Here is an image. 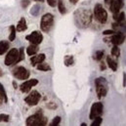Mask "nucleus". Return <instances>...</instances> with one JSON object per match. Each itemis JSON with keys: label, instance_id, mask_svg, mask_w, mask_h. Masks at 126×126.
Here are the masks:
<instances>
[{"label": "nucleus", "instance_id": "obj_1", "mask_svg": "<svg viewBox=\"0 0 126 126\" xmlns=\"http://www.w3.org/2000/svg\"><path fill=\"white\" fill-rule=\"evenodd\" d=\"M92 13L89 9L80 8L74 12L75 25L80 29H86L92 23Z\"/></svg>", "mask_w": 126, "mask_h": 126}, {"label": "nucleus", "instance_id": "obj_2", "mask_svg": "<svg viewBox=\"0 0 126 126\" xmlns=\"http://www.w3.org/2000/svg\"><path fill=\"white\" fill-rule=\"evenodd\" d=\"M47 117L44 116L42 111L40 110L28 117L26 120V124L28 126H45L47 124Z\"/></svg>", "mask_w": 126, "mask_h": 126}, {"label": "nucleus", "instance_id": "obj_3", "mask_svg": "<svg viewBox=\"0 0 126 126\" xmlns=\"http://www.w3.org/2000/svg\"><path fill=\"white\" fill-rule=\"evenodd\" d=\"M95 85H96V92L98 99H102L104 97H106L109 91V87H108V82L105 78L103 77H99L95 80Z\"/></svg>", "mask_w": 126, "mask_h": 126}, {"label": "nucleus", "instance_id": "obj_4", "mask_svg": "<svg viewBox=\"0 0 126 126\" xmlns=\"http://www.w3.org/2000/svg\"><path fill=\"white\" fill-rule=\"evenodd\" d=\"M94 17L97 20V22H99L100 24L104 25L107 23L108 21V12L106 11V9L103 7L102 4H96L94 7Z\"/></svg>", "mask_w": 126, "mask_h": 126}, {"label": "nucleus", "instance_id": "obj_5", "mask_svg": "<svg viewBox=\"0 0 126 126\" xmlns=\"http://www.w3.org/2000/svg\"><path fill=\"white\" fill-rule=\"evenodd\" d=\"M53 26H54V15L51 13L44 14L40 22L41 31H43L44 32H49Z\"/></svg>", "mask_w": 126, "mask_h": 126}, {"label": "nucleus", "instance_id": "obj_6", "mask_svg": "<svg viewBox=\"0 0 126 126\" xmlns=\"http://www.w3.org/2000/svg\"><path fill=\"white\" fill-rule=\"evenodd\" d=\"M18 60H19V50L16 48H12L6 55L5 60H4V63L5 65H12L15 63H18Z\"/></svg>", "mask_w": 126, "mask_h": 126}, {"label": "nucleus", "instance_id": "obj_7", "mask_svg": "<svg viewBox=\"0 0 126 126\" xmlns=\"http://www.w3.org/2000/svg\"><path fill=\"white\" fill-rule=\"evenodd\" d=\"M13 75L19 80H26L31 76V72L25 66H17L13 69Z\"/></svg>", "mask_w": 126, "mask_h": 126}, {"label": "nucleus", "instance_id": "obj_8", "mask_svg": "<svg viewBox=\"0 0 126 126\" xmlns=\"http://www.w3.org/2000/svg\"><path fill=\"white\" fill-rule=\"evenodd\" d=\"M41 100V94L38 91H31V93L28 95L25 98V102L27 105L31 106V107H34L36 106Z\"/></svg>", "mask_w": 126, "mask_h": 126}, {"label": "nucleus", "instance_id": "obj_9", "mask_svg": "<svg viewBox=\"0 0 126 126\" xmlns=\"http://www.w3.org/2000/svg\"><path fill=\"white\" fill-rule=\"evenodd\" d=\"M103 111H104V106L101 102H97L94 103L91 107V110H90V114H89V118L92 120L94 119L95 117H98V116H101L103 114Z\"/></svg>", "mask_w": 126, "mask_h": 126}, {"label": "nucleus", "instance_id": "obj_10", "mask_svg": "<svg viewBox=\"0 0 126 126\" xmlns=\"http://www.w3.org/2000/svg\"><path fill=\"white\" fill-rule=\"evenodd\" d=\"M26 39L28 41H30L32 44H36V45H39L42 40H43V35L42 33L38 31H35V32H32L31 34L27 35L26 36Z\"/></svg>", "mask_w": 126, "mask_h": 126}, {"label": "nucleus", "instance_id": "obj_11", "mask_svg": "<svg viewBox=\"0 0 126 126\" xmlns=\"http://www.w3.org/2000/svg\"><path fill=\"white\" fill-rule=\"evenodd\" d=\"M37 84H38V80L37 79H34V78H32L30 80H27L23 84H21L20 85V90L23 93H29V92H31L32 87L36 86Z\"/></svg>", "mask_w": 126, "mask_h": 126}, {"label": "nucleus", "instance_id": "obj_12", "mask_svg": "<svg viewBox=\"0 0 126 126\" xmlns=\"http://www.w3.org/2000/svg\"><path fill=\"white\" fill-rule=\"evenodd\" d=\"M124 41H125V35L121 32H118L117 33L115 32V34H114V35L111 37V39H110V42H111L113 45H115V46L121 45Z\"/></svg>", "mask_w": 126, "mask_h": 126}, {"label": "nucleus", "instance_id": "obj_13", "mask_svg": "<svg viewBox=\"0 0 126 126\" xmlns=\"http://www.w3.org/2000/svg\"><path fill=\"white\" fill-rule=\"evenodd\" d=\"M123 5H124V0H113L110 9L112 14H117V13H119V11L123 7Z\"/></svg>", "mask_w": 126, "mask_h": 126}, {"label": "nucleus", "instance_id": "obj_14", "mask_svg": "<svg viewBox=\"0 0 126 126\" xmlns=\"http://www.w3.org/2000/svg\"><path fill=\"white\" fill-rule=\"evenodd\" d=\"M46 59V56L45 54H35L32 56V58H31V63H32V66H36L38 63L44 62Z\"/></svg>", "mask_w": 126, "mask_h": 126}, {"label": "nucleus", "instance_id": "obj_15", "mask_svg": "<svg viewBox=\"0 0 126 126\" xmlns=\"http://www.w3.org/2000/svg\"><path fill=\"white\" fill-rule=\"evenodd\" d=\"M28 30V25H27V21L26 19L23 17L21 18V20L19 21L17 27H16V31L19 32H26Z\"/></svg>", "mask_w": 126, "mask_h": 126}, {"label": "nucleus", "instance_id": "obj_16", "mask_svg": "<svg viewBox=\"0 0 126 126\" xmlns=\"http://www.w3.org/2000/svg\"><path fill=\"white\" fill-rule=\"evenodd\" d=\"M38 50H39L38 45H36V44H32V43H31V45L27 48V54L31 57V56H33V55L37 54Z\"/></svg>", "mask_w": 126, "mask_h": 126}, {"label": "nucleus", "instance_id": "obj_17", "mask_svg": "<svg viewBox=\"0 0 126 126\" xmlns=\"http://www.w3.org/2000/svg\"><path fill=\"white\" fill-rule=\"evenodd\" d=\"M107 63H108L109 67L111 70H113V71H116L117 70V63H116V62L110 56H108L107 57Z\"/></svg>", "mask_w": 126, "mask_h": 126}, {"label": "nucleus", "instance_id": "obj_18", "mask_svg": "<svg viewBox=\"0 0 126 126\" xmlns=\"http://www.w3.org/2000/svg\"><path fill=\"white\" fill-rule=\"evenodd\" d=\"M9 47H10V45H9V43L7 41H5V40L0 41V56L4 55L8 51Z\"/></svg>", "mask_w": 126, "mask_h": 126}, {"label": "nucleus", "instance_id": "obj_19", "mask_svg": "<svg viewBox=\"0 0 126 126\" xmlns=\"http://www.w3.org/2000/svg\"><path fill=\"white\" fill-rule=\"evenodd\" d=\"M113 20L117 23H124L125 22V13L121 12V13L113 14Z\"/></svg>", "mask_w": 126, "mask_h": 126}, {"label": "nucleus", "instance_id": "obj_20", "mask_svg": "<svg viewBox=\"0 0 126 126\" xmlns=\"http://www.w3.org/2000/svg\"><path fill=\"white\" fill-rule=\"evenodd\" d=\"M36 67H37L38 70H41V71H50V70H51L50 65L47 64L46 63H43V62L38 63V64L36 65Z\"/></svg>", "mask_w": 126, "mask_h": 126}, {"label": "nucleus", "instance_id": "obj_21", "mask_svg": "<svg viewBox=\"0 0 126 126\" xmlns=\"http://www.w3.org/2000/svg\"><path fill=\"white\" fill-rule=\"evenodd\" d=\"M63 63L65 66H71L74 64V59L71 55H67L64 57V60H63Z\"/></svg>", "mask_w": 126, "mask_h": 126}, {"label": "nucleus", "instance_id": "obj_22", "mask_svg": "<svg viewBox=\"0 0 126 126\" xmlns=\"http://www.w3.org/2000/svg\"><path fill=\"white\" fill-rule=\"evenodd\" d=\"M57 6H58V10H59V12H60L62 15H64V14L66 13V8H65L64 2H63V0H58Z\"/></svg>", "mask_w": 126, "mask_h": 126}, {"label": "nucleus", "instance_id": "obj_23", "mask_svg": "<svg viewBox=\"0 0 126 126\" xmlns=\"http://www.w3.org/2000/svg\"><path fill=\"white\" fill-rule=\"evenodd\" d=\"M10 35H9V40L10 41H14L15 38H16V33H17V31H16V28L15 26H10Z\"/></svg>", "mask_w": 126, "mask_h": 126}, {"label": "nucleus", "instance_id": "obj_24", "mask_svg": "<svg viewBox=\"0 0 126 126\" xmlns=\"http://www.w3.org/2000/svg\"><path fill=\"white\" fill-rule=\"evenodd\" d=\"M111 55H112L113 57H116V58H118V57L120 56V49H119L118 46L113 45V47H112V49H111Z\"/></svg>", "mask_w": 126, "mask_h": 126}, {"label": "nucleus", "instance_id": "obj_25", "mask_svg": "<svg viewBox=\"0 0 126 126\" xmlns=\"http://www.w3.org/2000/svg\"><path fill=\"white\" fill-rule=\"evenodd\" d=\"M104 54H105V52H104L103 50H102V51H97L94 56V59L96 61H102V59H103V57H104Z\"/></svg>", "mask_w": 126, "mask_h": 126}, {"label": "nucleus", "instance_id": "obj_26", "mask_svg": "<svg viewBox=\"0 0 126 126\" xmlns=\"http://www.w3.org/2000/svg\"><path fill=\"white\" fill-rule=\"evenodd\" d=\"M24 60H25V49H24V47H22V48L19 49V60H18V63H20V62H22Z\"/></svg>", "mask_w": 126, "mask_h": 126}, {"label": "nucleus", "instance_id": "obj_27", "mask_svg": "<svg viewBox=\"0 0 126 126\" xmlns=\"http://www.w3.org/2000/svg\"><path fill=\"white\" fill-rule=\"evenodd\" d=\"M93 120V122H92V126H100L101 125V123H102V121H103V119H102V117H100V116H98V117H95L94 119H92Z\"/></svg>", "mask_w": 126, "mask_h": 126}, {"label": "nucleus", "instance_id": "obj_28", "mask_svg": "<svg viewBox=\"0 0 126 126\" xmlns=\"http://www.w3.org/2000/svg\"><path fill=\"white\" fill-rule=\"evenodd\" d=\"M0 93L2 94V96L4 97V102L6 103L7 101H8V97H7V94H6V91H5V89H4V87H3V85L0 83Z\"/></svg>", "mask_w": 126, "mask_h": 126}, {"label": "nucleus", "instance_id": "obj_29", "mask_svg": "<svg viewBox=\"0 0 126 126\" xmlns=\"http://www.w3.org/2000/svg\"><path fill=\"white\" fill-rule=\"evenodd\" d=\"M60 122H61V116H56V117H54V119L52 120V122H51V126H57L60 124Z\"/></svg>", "mask_w": 126, "mask_h": 126}, {"label": "nucleus", "instance_id": "obj_30", "mask_svg": "<svg viewBox=\"0 0 126 126\" xmlns=\"http://www.w3.org/2000/svg\"><path fill=\"white\" fill-rule=\"evenodd\" d=\"M9 119H10V117L8 114H4V113L0 114V122H8Z\"/></svg>", "mask_w": 126, "mask_h": 126}, {"label": "nucleus", "instance_id": "obj_31", "mask_svg": "<svg viewBox=\"0 0 126 126\" xmlns=\"http://www.w3.org/2000/svg\"><path fill=\"white\" fill-rule=\"evenodd\" d=\"M48 5L51 6V7H56L57 6V3H58V0H46Z\"/></svg>", "mask_w": 126, "mask_h": 126}, {"label": "nucleus", "instance_id": "obj_32", "mask_svg": "<svg viewBox=\"0 0 126 126\" xmlns=\"http://www.w3.org/2000/svg\"><path fill=\"white\" fill-rule=\"evenodd\" d=\"M47 107H48L50 110H56V108H57V105H56L54 102H50V103L47 105Z\"/></svg>", "mask_w": 126, "mask_h": 126}, {"label": "nucleus", "instance_id": "obj_33", "mask_svg": "<svg viewBox=\"0 0 126 126\" xmlns=\"http://www.w3.org/2000/svg\"><path fill=\"white\" fill-rule=\"evenodd\" d=\"M114 33H115V32L113 30H108V31H105L103 32L104 35H110V34H114Z\"/></svg>", "mask_w": 126, "mask_h": 126}, {"label": "nucleus", "instance_id": "obj_34", "mask_svg": "<svg viewBox=\"0 0 126 126\" xmlns=\"http://www.w3.org/2000/svg\"><path fill=\"white\" fill-rule=\"evenodd\" d=\"M30 4V0H22V6L23 8H27Z\"/></svg>", "mask_w": 126, "mask_h": 126}, {"label": "nucleus", "instance_id": "obj_35", "mask_svg": "<svg viewBox=\"0 0 126 126\" xmlns=\"http://www.w3.org/2000/svg\"><path fill=\"white\" fill-rule=\"evenodd\" d=\"M100 68H101V70H102V71L106 70V63H105V62H102V61H101V63H100Z\"/></svg>", "mask_w": 126, "mask_h": 126}, {"label": "nucleus", "instance_id": "obj_36", "mask_svg": "<svg viewBox=\"0 0 126 126\" xmlns=\"http://www.w3.org/2000/svg\"><path fill=\"white\" fill-rule=\"evenodd\" d=\"M112 1H113V0H105V5H106L107 7H110Z\"/></svg>", "mask_w": 126, "mask_h": 126}, {"label": "nucleus", "instance_id": "obj_37", "mask_svg": "<svg viewBox=\"0 0 126 126\" xmlns=\"http://www.w3.org/2000/svg\"><path fill=\"white\" fill-rule=\"evenodd\" d=\"M3 102H4V97L2 96V94L0 93V106L3 104Z\"/></svg>", "mask_w": 126, "mask_h": 126}, {"label": "nucleus", "instance_id": "obj_38", "mask_svg": "<svg viewBox=\"0 0 126 126\" xmlns=\"http://www.w3.org/2000/svg\"><path fill=\"white\" fill-rule=\"evenodd\" d=\"M125 72H124V74H123V77H124V78H123V86H124V87H125L126 86V78H125Z\"/></svg>", "mask_w": 126, "mask_h": 126}, {"label": "nucleus", "instance_id": "obj_39", "mask_svg": "<svg viewBox=\"0 0 126 126\" xmlns=\"http://www.w3.org/2000/svg\"><path fill=\"white\" fill-rule=\"evenodd\" d=\"M69 1H70L72 4H76V3L78 2V0H69Z\"/></svg>", "mask_w": 126, "mask_h": 126}, {"label": "nucleus", "instance_id": "obj_40", "mask_svg": "<svg viewBox=\"0 0 126 126\" xmlns=\"http://www.w3.org/2000/svg\"><path fill=\"white\" fill-rule=\"evenodd\" d=\"M1 76H3V70H2V68L0 67V77Z\"/></svg>", "mask_w": 126, "mask_h": 126}, {"label": "nucleus", "instance_id": "obj_41", "mask_svg": "<svg viewBox=\"0 0 126 126\" xmlns=\"http://www.w3.org/2000/svg\"><path fill=\"white\" fill-rule=\"evenodd\" d=\"M13 86H14V88H15V89L17 88V84H16V82H15V81L13 82Z\"/></svg>", "mask_w": 126, "mask_h": 126}, {"label": "nucleus", "instance_id": "obj_42", "mask_svg": "<svg viewBox=\"0 0 126 126\" xmlns=\"http://www.w3.org/2000/svg\"><path fill=\"white\" fill-rule=\"evenodd\" d=\"M34 1H39V2H44V0H34Z\"/></svg>", "mask_w": 126, "mask_h": 126}]
</instances>
